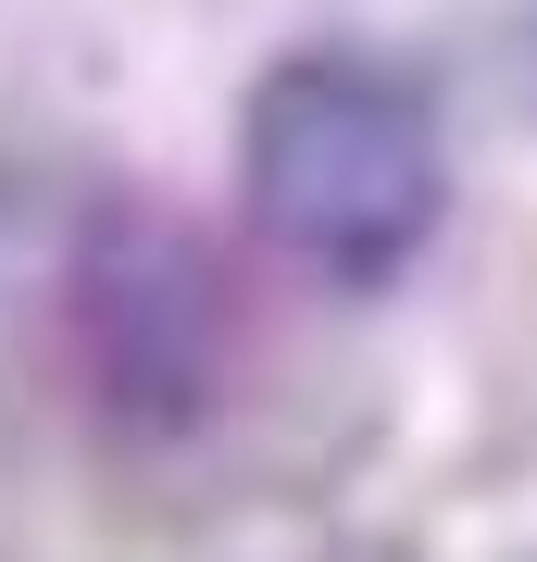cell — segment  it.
Masks as SVG:
<instances>
[{
    "instance_id": "1",
    "label": "cell",
    "mask_w": 537,
    "mask_h": 562,
    "mask_svg": "<svg viewBox=\"0 0 537 562\" xmlns=\"http://www.w3.org/2000/svg\"><path fill=\"white\" fill-rule=\"evenodd\" d=\"M238 188L250 225L325 288H388L450 213V125L438 88L388 50L313 38L276 50L238 101Z\"/></svg>"
},
{
    "instance_id": "2",
    "label": "cell",
    "mask_w": 537,
    "mask_h": 562,
    "mask_svg": "<svg viewBox=\"0 0 537 562\" xmlns=\"http://www.w3.org/2000/svg\"><path fill=\"white\" fill-rule=\"evenodd\" d=\"M76 338L125 425H188L225 375V288L200 238L163 213H100L76 262Z\"/></svg>"
}]
</instances>
